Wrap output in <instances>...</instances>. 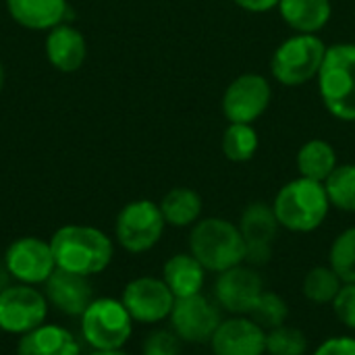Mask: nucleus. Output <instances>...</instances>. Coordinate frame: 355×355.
Returning a JSON list of instances; mask_svg holds the SVG:
<instances>
[{"label":"nucleus","instance_id":"1","mask_svg":"<svg viewBox=\"0 0 355 355\" xmlns=\"http://www.w3.org/2000/svg\"><path fill=\"white\" fill-rule=\"evenodd\" d=\"M50 248L54 254L56 268L92 277L106 270L112 262V241L106 233L85 225H67L58 229Z\"/></svg>","mask_w":355,"mask_h":355},{"label":"nucleus","instance_id":"2","mask_svg":"<svg viewBox=\"0 0 355 355\" xmlns=\"http://www.w3.org/2000/svg\"><path fill=\"white\" fill-rule=\"evenodd\" d=\"M189 254L208 272L218 275L245 262V241L237 225L210 216L193 225L189 233Z\"/></svg>","mask_w":355,"mask_h":355},{"label":"nucleus","instance_id":"3","mask_svg":"<svg viewBox=\"0 0 355 355\" xmlns=\"http://www.w3.org/2000/svg\"><path fill=\"white\" fill-rule=\"evenodd\" d=\"M272 210L283 229L291 233H312L327 220L331 202L324 183L300 177L281 187Z\"/></svg>","mask_w":355,"mask_h":355},{"label":"nucleus","instance_id":"4","mask_svg":"<svg viewBox=\"0 0 355 355\" xmlns=\"http://www.w3.org/2000/svg\"><path fill=\"white\" fill-rule=\"evenodd\" d=\"M318 87L327 110L345 123L355 121V44H335L327 48Z\"/></svg>","mask_w":355,"mask_h":355},{"label":"nucleus","instance_id":"5","mask_svg":"<svg viewBox=\"0 0 355 355\" xmlns=\"http://www.w3.org/2000/svg\"><path fill=\"white\" fill-rule=\"evenodd\" d=\"M324 54H327V46L318 35L314 33L293 35L277 48L270 62L272 77L287 87L304 85L310 79L318 77Z\"/></svg>","mask_w":355,"mask_h":355},{"label":"nucleus","instance_id":"6","mask_svg":"<svg viewBox=\"0 0 355 355\" xmlns=\"http://www.w3.org/2000/svg\"><path fill=\"white\" fill-rule=\"evenodd\" d=\"M131 333L133 318L119 300H94L81 314V335L94 352L121 349L129 341Z\"/></svg>","mask_w":355,"mask_h":355},{"label":"nucleus","instance_id":"7","mask_svg":"<svg viewBox=\"0 0 355 355\" xmlns=\"http://www.w3.org/2000/svg\"><path fill=\"white\" fill-rule=\"evenodd\" d=\"M164 225L158 204L150 200L131 202L116 216V241L131 254H144L160 241Z\"/></svg>","mask_w":355,"mask_h":355},{"label":"nucleus","instance_id":"8","mask_svg":"<svg viewBox=\"0 0 355 355\" xmlns=\"http://www.w3.org/2000/svg\"><path fill=\"white\" fill-rule=\"evenodd\" d=\"M168 320L173 333L181 341L202 345V343H210L212 335L223 322V310L216 302L198 293V295L175 300Z\"/></svg>","mask_w":355,"mask_h":355},{"label":"nucleus","instance_id":"9","mask_svg":"<svg viewBox=\"0 0 355 355\" xmlns=\"http://www.w3.org/2000/svg\"><path fill=\"white\" fill-rule=\"evenodd\" d=\"M262 293L264 281L260 272L245 262L218 272L214 281V302L231 316H250Z\"/></svg>","mask_w":355,"mask_h":355},{"label":"nucleus","instance_id":"10","mask_svg":"<svg viewBox=\"0 0 355 355\" xmlns=\"http://www.w3.org/2000/svg\"><path fill=\"white\" fill-rule=\"evenodd\" d=\"M48 300L31 285L6 287L0 293V329L12 335H25L46 322Z\"/></svg>","mask_w":355,"mask_h":355},{"label":"nucleus","instance_id":"11","mask_svg":"<svg viewBox=\"0 0 355 355\" xmlns=\"http://www.w3.org/2000/svg\"><path fill=\"white\" fill-rule=\"evenodd\" d=\"M123 306L127 308L133 322L156 324L171 316L175 295L162 279L139 277L133 279L123 291Z\"/></svg>","mask_w":355,"mask_h":355},{"label":"nucleus","instance_id":"12","mask_svg":"<svg viewBox=\"0 0 355 355\" xmlns=\"http://www.w3.org/2000/svg\"><path fill=\"white\" fill-rule=\"evenodd\" d=\"M279 227L281 225L272 206L264 202H254L243 210L239 218V231L245 241V264L260 268L270 262Z\"/></svg>","mask_w":355,"mask_h":355},{"label":"nucleus","instance_id":"13","mask_svg":"<svg viewBox=\"0 0 355 355\" xmlns=\"http://www.w3.org/2000/svg\"><path fill=\"white\" fill-rule=\"evenodd\" d=\"M4 266L23 285L46 283L56 270L50 241L37 237H21L12 241L4 254Z\"/></svg>","mask_w":355,"mask_h":355},{"label":"nucleus","instance_id":"14","mask_svg":"<svg viewBox=\"0 0 355 355\" xmlns=\"http://www.w3.org/2000/svg\"><path fill=\"white\" fill-rule=\"evenodd\" d=\"M272 98L270 83L262 75H241L231 81L223 96V112L229 119V123H243L252 125L258 121Z\"/></svg>","mask_w":355,"mask_h":355},{"label":"nucleus","instance_id":"15","mask_svg":"<svg viewBox=\"0 0 355 355\" xmlns=\"http://www.w3.org/2000/svg\"><path fill=\"white\" fill-rule=\"evenodd\" d=\"M212 355H266V331L250 316L223 320L210 339Z\"/></svg>","mask_w":355,"mask_h":355},{"label":"nucleus","instance_id":"16","mask_svg":"<svg viewBox=\"0 0 355 355\" xmlns=\"http://www.w3.org/2000/svg\"><path fill=\"white\" fill-rule=\"evenodd\" d=\"M44 285H46V300L67 316H81L85 308L94 302L92 285L87 277L56 268Z\"/></svg>","mask_w":355,"mask_h":355},{"label":"nucleus","instance_id":"17","mask_svg":"<svg viewBox=\"0 0 355 355\" xmlns=\"http://www.w3.org/2000/svg\"><path fill=\"white\" fill-rule=\"evenodd\" d=\"M48 60L62 73L77 71L85 60V40L83 35L69 25H56L46 40Z\"/></svg>","mask_w":355,"mask_h":355},{"label":"nucleus","instance_id":"18","mask_svg":"<svg viewBox=\"0 0 355 355\" xmlns=\"http://www.w3.org/2000/svg\"><path fill=\"white\" fill-rule=\"evenodd\" d=\"M206 272L208 270L191 254H177L166 260L162 268V281L166 283L175 300H179L202 293Z\"/></svg>","mask_w":355,"mask_h":355},{"label":"nucleus","instance_id":"19","mask_svg":"<svg viewBox=\"0 0 355 355\" xmlns=\"http://www.w3.org/2000/svg\"><path fill=\"white\" fill-rule=\"evenodd\" d=\"M17 355H79V343L67 329L42 324L21 337Z\"/></svg>","mask_w":355,"mask_h":355},{"label":"nucleus","instance_id":"20","mask_svg":"<svg viewBox=\"0 0 355 355\" xmlns=\"http://www.w3.org/2000/svg\"><path fill=\"white\" fill-rule=\"evenodd\" d=\"M10 17L29 29H52L67 15V0H6Z\"/></svg>","mask_w":355,"mask_h":355},{"label":"nucleus","instance_id":"21","mask_svg":"<svg viewBox=\"0 0 355 355\" xmlns=\"http://www.w3.org/2000/svg\"><path fill=\"white\" fill-rule=\"evenodd\" d=\"M279 10L283 21L300 33H316L331 19L329 0H281Z\"/></svg>","mask_w":355,"mask_h":355},{"label":"nucleus","instance_id":"22","mask_svg":"<svg viewBox=\"0 0 355 355\" xmlns=\"http://www.w3.org/2000/svg\"><path fill=\"white\" fill-rule=\"evenodd\" d=\"M337 166V152L324 139H310L297 152L300 177L324 183Z\"/></svg>","mask_w":355,"mask_h":355},{"label":"nucleus","instance_id":"23","mask_svg":"<svg viewBox=\"0 0 355 355\" xmlns=\"http://www.w3.org/2000/svg\"><path fill=\"white\" fill-rule=\"evenodd\" d=\"M202 208L204 204H202L200 193L189 187H175L160 202V212L166 225H173V227L196 225L202 216Z\"/></svg>","mask_w":355,"mask_h":355},{"label":"nucleus","instance_id":"24","mask_svg":"<svg viewBox=\"0 0 355 355\" xmlns=\"http://www.w3.org/2000/svg\"><path fill=\"white\" fill-rule=\"evenodd\" d=\"M341 287H343V283L331 266H314L304 277L302 293L312 304L322 306V304H333V300L337 297Z\"/></svg>","mask_w":355,"mask_h":355},{"label":"nucleus","instance_id":"25","mask_svg":"<svg viewBox=\"0 0 355 355\" xmlns=\"http://www.w3.org/2000/svg\"><path fill=\"white\" fill-rule=\"evenodd\" d=\"M258 152V135L252 125L231 123L223 135V154L231 162H248Z\"/></svg>","mask_w":355,"mask_h":355},{"label":"nucleus","instance_id":"26","mask_svg":"<svg viewBox=\"0 0 355 355\" xmlns=\"http://www.w3.org/2000/svg\"><path fill=\"white\" fill-rule=\"evenodd\" d=\"M324 189L331 206L355 212V164H339L324 181Z\"/></svg>","mask_w":355,"mask_h":355},{"label":"nucleus","instance_id":"27","mask_svg":"<svg viewBox=\"0 0 355 355\" xmlns=\"http://www.w3.org/2000/svg\"><path fill=\"white\" fill-rule=\"evenodd\" d=\"M329 266L341 283H355V227L339 233L329 250Z\"/></svg>","mask_w":355,"mask_h":355},{"label":"nucleus","instance_id":"28","mask_svg":"<svg viewBox=\"0 0 355 355\" xmlns=\"http://www.w3.org/2000/svg\"><path fill=\"white\" fill-rule=\"evenodd\" d=\"M308 337L289 324L266 331V355H306Z\"/></svg>","mask_w":355,"mask_h":355},{"label":"nucleus","instance_id":"29","mask_svg":"<svg viewBox=\"0 0 355 355\" xmlns=\"http://www.w3.org/2000/svg\"><path fill=\"white\" fill-rule=\"evenodd\" d=\"M250 318H254L264 331H270V329H277L281 324H287L289 306L279 293L264 289V293L256 302L254 310L250 312Z\"/></svg>","mask_w":355,"mask_h":355},{"label":"nucleus","instance_id":"30","mask_svg":"<svg viewBox=\"0 0 355 355\" xmlns=\"http://www.w3.org/2000/svg\"><path fill=\"white\" fill-rule=\"evenodd\" d=\"M181 343L173 331H154L144 341V355H181Z\"/></svg>","mask_w":355,"mask_h":355},{"label":"nucleus","instance_id":"31","mask_svg":"<svg viewBox=\"0 0 355 355\" xmlns=\"http://www.w3.org/2000/svg\"><path fill=\"white\" fill-rule=\"evenodd\" d=\"M331 306L339 322L345 329L355 331V283H343V287L339 289Z\"/></svg>","mask_w":355,"mask_h":355},{"label":"nucleus","instance_id":"32","mask_svg":"<svg viewBox=\"0 0 355 355\" xmlns=\"http://www.w3.org/2000/svg\"><path fill=\"white\" fill-rule=\"evenodd\" d=\"M314 355H355V337L349 335H339L322 341Z\"/></svg>","mask_w":355,"mask_h":355},{"label":"nucleus","instance_id":"33","mask_svg":"<svg viewBox=\"0 0 355 355\" xmlns=\"http://www.w3.org/2000/svg\"><path fill=\"white\" fill-rule=\"evenodd\" d=\"M281 0H235L237 6L250 10V12H266L275 6H279Z\"/></svg>","mask_w":355,"mask_h":355},{"label":"nucleus","instance_id":"34","mask_svg":"<svg viewBox=\"0 0 355 355\" xmlns=\"http://www.w3.org/2000/svg\"><path fill=\"white\" fill-rule=\"evenodd\" d=\"M8 277L10 272L6 270V266H0V293L8 287Z\"/></svg>","mask_w":355,"mask_h":355},{"label":"nucleus","instance_id":"35","mask_svg":"<svg viewBox=\"0 0 355 355\" xmlns=\"http://www.w3.org/2000/svg\"><path fill=\"white\" fill-rule=\"evenodd\" d=\"M92 355H127L125 352H121V349H106V352H94Z\"/></svg>","mask_w":355,"mask_h":355},{"label":"nucleus","instance_id":"36","mask_svg":"<svg viewBox=\"0 0 355 355\" xmlns=\"http://www.w3.org/2000/svg\"><path fill=\"white\" fill-rule=\"evenodd\" d=\"M2 83H4V71H2V64H0V89H2Z\"/></svg>","mask_w":355,"mask_h":355}]
</instances>
